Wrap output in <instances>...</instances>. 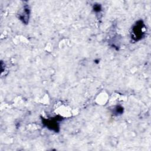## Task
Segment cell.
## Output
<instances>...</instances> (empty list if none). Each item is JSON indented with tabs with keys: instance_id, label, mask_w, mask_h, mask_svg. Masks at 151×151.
Returning <instances> with one entry per match:
<instances>
[{
	"instance_id": "obj_3",
	"label": "cell",
	"mask_w": 151,
	"mask_h": 151,
	"mask_svg": "<svg viewBox=\"0 0 151 151\" xmlns=\"http://www.w3.org/2000/svg\"><path fill=\"white\" fill-rule=\"evenodd\" d=\"M30 10L28 5L24 6L22 10L18 14V18L25 24H27L29 21Z\"/></svg>"
},
{
	"instance_id": "obj_5",
	"label": "cell",
	"mask_w": 151,
	"mask_h": 151,
	"mask_svg": "<svg viewBox=\"0 0 151 151\" xmlns=\"http://www.w3.org/2000/svg\"><path fill=\"white\" fill-rule=\"evenodd\" d=\"M93 10L96 12H99L101 10V6L100 4H96L93 6Z\"/></svg>"
},
{
	"instance_id": "obj_2",
	"label": "cell",
	"mask_w": 151,
	"mask_h": 151,
	"mask_svg": "<svg viewBox=\"0 0 151 151\" xmlns=\"http://www.w3.org/2000/svg\"><path fill=\"white\" fill-rule=\"evenodd\" d=\"M61 119L58 118V117H55L52 119H45L44 117L42 118V123L44 124L48 129L52 130L55 132H58L60 130V126L58 121Z\"/></svg>"
},
{
	"instance_id": "obj_1",
	"label": "cell",
	"mask_w": 151,
	"mask_h": 151,
	"mask_svg": "<svg viewBox=\"0 0 151 151\" xmlns=\"http://www.w3.org/2000/svg\"><path fill=\"white\" fill-rule=\"evenodd\" d=\"M146 27L142 20L137 21L132 28L131 38L134 41H138L143 38L145 34Z\"/></svg>"
},
{
	"instance_id": "obj_4",
	"label": "cell",
	"mask_w": 151,
	"mask_h": 151,
	"mask_svg": "<svg viewBox=\"0 0 151 151\" xmlns=\"http://www.w3.org/2000/svg\"><path fill=\"white\" fill-rule=\"evenodd\" d=\"M123 107H122L120 106H117L114 109L113 113H114V114L118 116V115L122 114L123 113Z\"/></svg>"
}]
</instances>
